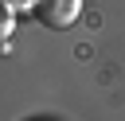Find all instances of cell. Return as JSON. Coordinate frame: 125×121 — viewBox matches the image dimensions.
Masks as SVG:
<instances>
[{
	"label": "cell",
	"instance_id": "2",
	"mask_svg": "<svg viewBox=\"0 0 125 121\" xmlns=\"http://www.w3.org/2000/svg\"><path fill=\"white\" fill-rule=\"evenodd\" d=\"M12 31H16V8L12 0H0V47L12 39Z\"/></svg>",
	"mask_w": 125,
	"mask_h": 121
},
{
	"label": "cell",
	"instance_id": "3",
	"mask_svg": "<svg viewBox=\"0 0 125 121\" xmlns=\"http://www.w3.org/2000/svg\"><path fill=\"white\" fill-rule=\"evenodd\" d=\"M16 12H35V0H12Z\"/></svg>",
	"mask_w": 125,
	"mask_h": 121
},
{
	"label": "cell",
	"instance_id": "1",
	"mask_svg": "<svg viewBox=\"0 0 125 121\" xmlns=\"http://www.w3.org/2000/svg\"><path fill=\"white\" fill-rule=\"evenodd\" d=\"M82 16V0H35V20L51 31H66Z\"/></svg>",
	"mask_w": 125,
	"mask_h": 121
}]
</instances>
